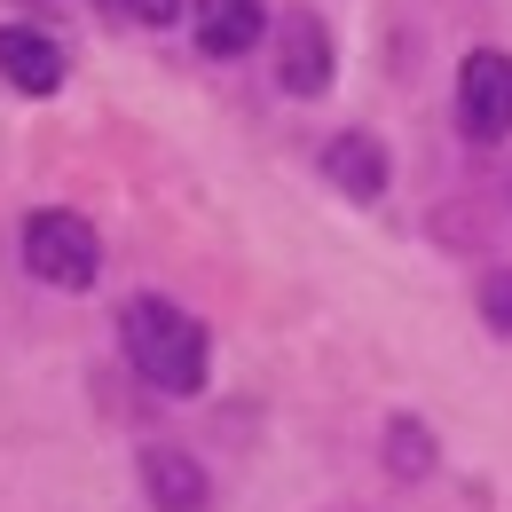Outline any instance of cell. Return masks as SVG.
Listing matches in <instances>:
<instances>
[{
  "instance_id": "1",
  "label": "cell",
  "mask_w": 512,
  "mask_h": 512,
  "mask_svg": "<svg viewBox=\"0 0 512 512\" xmlns=\"http://www.w3.org/2000/svg\"><path fill=\"white\" fill-rule=\"evenodd\" d=\"M119 331H127V355L150 386H166V394H197L205 386V363H213L205 323L182 316L174 300H134L127 316H119Z\"/></svg>"
},
{
  "instance_id": "2",
  "label": "cell",
  "mask_w": 512,
  "mask_h": 512,
  "mask_svg": "<svg viewBox=\"0 0 512 512\" xmlns=\"http://www.w3.org/2000/svg\"><path fill=\"white\" fill-rule=\"evenodd\" d=\"M24 268L40 276V284H56V292H87L95 284V268H103V245H95V229L79 221V213H32L24 221Z\"/></svg>"
},
{
  "instance_id": "3",
  "label": "cell",
  "mask_w": 512,
  "mask_h": 512,
  "mask_svg": "<svg viewBox=\"0 0 512 512\" xmlns=\"http://www.w3.org/2000/svg\"><path fill=\"white\" fill-rule=\"evenodd\" d=\"M457 127L473 142H505L512 134V56L505 48H473L457 64Z\"/></svg>"
},
{
  "instance_id": "4",
  "label": "cell",
  "mask_w": 512,
  "mask_h": 512,
  "mask_svg": "<svg viewBox=\"0 0 512 512\" xmlns=\"http://www.w3.org/2000/svg\"><path fill=\"white\" fill-rule=\"evenodd\" d=\"M276 71H284L292 95H316L323 79H331V32H323L308 8H292V16L276 24Z\"/></svg>"
},
{
  "instance_id": "5",
  "label": "cell",
  "mask_w": 512,
  "mask_h": 512,
  "mask_svg": "<svg viewBox=\"0 0 512 512\" xmlns=\"http://www.w3.org/2000/svg\"><path fill=\"white\" fill-rule=\"evenodd\" d=\"M0 79L24 95H56L64 87V48L32 24H0Z\"/></svg>"
},
{
  "instance_id": "6",
  "label": "cell",
  "mask_w": 512,
  "mask_h": 512,
  "mask_svg": "<svg viewBox=\"0 0 512 512\" xmlns=\"http://www.w3.org/2000/svg\"><path fill=\"white\" fill-rule=\"evenodd\" d=\"M260 32H268L260 0H197V48L205 56H245Z\"/></svg>"
},
{
  "instance_id": "7",
  "label": "cell",
  "mask_w": 512,
  "mask_h": 512,
  "mask_svg": "<svg viewBox=\"0 0 512 512\" xmlns=\"http://www.w3.org/2000/svg\"><path fill=\"white\" fill-rule=\"evenodd\" d=\"M142 481H150L158 512H197L205 505V473H197L182 449H150V457H142Z\"/></svg>"
},
{
  "instance_id": "8",
  "label": "cell",
  "mask_w": 512,
  "mask_h": 512,
  "mask_svg": "<svg viewBox=\"0 0 512 512\" xmlns=\"http://www.w3.org/2000/svg\"><path fill=\"white\" fill-rule=\"evenodd\" d=\"M323 166L339 174V190H355V197L386 190V158H379V142H363V134H339V142L323 150Z\"/></svg>"
},
{
  "instance_id": "9",
  "label": "cell",
  "mask_w": 512,
  "mask_h": 512,
  "mask_svg": "<svg viewBox=\"0 0 512 512\" xmlns=\"http://www.w3.org/2000/svg\"><path fill=\"white\" fill-rule=\"evenodd\" d=\"M481 316H489V323L512 339V268H497V276L481 284Z\"/></svg>"
},
{
  "instance_id": "10",
  "label": "cell",
  "mask_w": 512,
  "mask_h": 512,
  "mask_svg": "<svg viewBox=\"0 0 512 512\" xmlns=\"http://www.w3.org/2000/svg\"><path fill=\"white\" fill-rule=\"evenodd\" d=\"M119 8H127L134 24H174L182 16V0H119Z\"/></svg>"
}]
</instances>
